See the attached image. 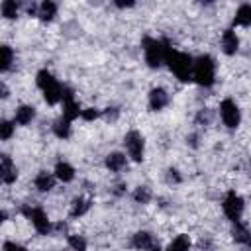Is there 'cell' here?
<instances>
[{
	"mask_svg": "<svg viewBox=\"0 0 251 251\" xmlns=\"http://www.w3.org/2000/svg\"><path fill=\"white\" fill-rule=\"evenodd\" d=\"M165 63L176 75V78H180V80H190L192 78V65H194V61H192L190 55H186L182 51H176V49H171L167 53Z\"/></svg>",
	"mask_w": 251,
	"mask_h": 251,
	"instance_id": "obj_1",
	"label": "cell"
},
{
	"mask_svg": "<svg viewBox=\"0 0 251 251\" xmlns=\"http://www.w3.org/2000/svg\"><path fill=\"white\" fill-rule=\"evenodd\" d=\"M192 78L200 86H212L216 80V63L210 55H200L192 65Z\"/></svg>",
	"mask_w": 251,
	"mask_h": 251,
	"instance_id": "obj_2",
	"label": "cell"
},
{
	"mask_svg": "<svg viewBox=\"0 0 251 251\" xmlns=\"http://www.w3.org/2000/svg\"><path fill=\"white\" fill-rule=\"evenodd\" d=\"M173 47H169L167 41H159V39H153V37H145L143 39V51H145V61L149 67L157 69L161 63H165L167 59V53L171 51Z\"/></svg>",
	"mask_w": 251,
	"mask_h": 251,
	"instance_id": "obj_3",
	"label": "cell"
},
{
	"mask_svg": "<svg viewBox=\"0 0 251 251\" xmlns=\"http://www.w3.org/2000/svg\"><path fill=\"white\" fill-rule=\"evenodd\" d=\"M124 143H126V149H127V155L133 159V161H141L143 159V149H145V143H143V135L135 129L127 131L126 137H124Z\"/></svg>",
	"mask_w": 251,
	"mask_h": 251,
	"instance_id": "obj_4",
	"label": "cell"
},
{
	"mask_svg": "<svg viewBox=\"0 0 251 251\" xmlns=\"http://www.w3.org/2000/svg\"><path fill=\"white\" fill-rule=\"evenodd\" d=\"M29 220H31V224H33V227H35V231L37 233H41V235H47L49 231H51V222H49V218H47V214L41 210V208H24L22 210Z\"/></svg>",
	"mask_w": 251,
	"mask_h": 251,
	"instance_id": "obj_5",
	"label": "cell"
},
{
	"mask_svg": "<svg viewBox=\"0 0 251 251\" xmlns=\"http://www.w3.org/2000/svg\"><path fill=\"white\" fill-rule=\"evenodd\" d=\"M220 116H222V122L227 126V127H237L239 126V120H241V114H239V108L233 100L226 98L222 104H220Z\"/></svg>",
	"mask_w": 251,
	"mask_h": 251,
	"instance_id": "obj_6",
	"label": "cell"
},
{
	"mask_svg": "<svg viewBox=\"0 0 251 251\" xmlns=\"http://www.w3.org/2000/svg\"><path fill=\"white\" fill-rule=\"evenodd\" d=\"M224 214L227 216V220H231L233 224L239 222L241 214H243V200L241 196H237L235 192H229L224 200Z\"/></svg>",
	"mask_w": 251,
	"mask_h": 251,
	"instance_id": "obj_7",
	"label": "cell"
},
{
	"mask_svg": "<svg viewBox=\"0 0 251 251\" xmlns=\"http://www.w3.org/2000/svg\"><path fill=\"white\" fill-rule=\"evenodd\" d=\"M80 114H82V110H80L78 102L75 100L73 90H71V88H65V90H63V118L69 120V122H73V120L78 118Z\"/></svg>",
	"mask_w": 251,
	"mask_h": 251,
	"instance_id": "obj_8",
	"label": "cell"
},
{
	"mask_svg": "<svg viewBox=\"0 0 251 251\" xmlns=\"http://www.w3.org/2000/svg\"><path fill=\"white\" fill-rule=\"evenodd\" d=\"M167 104H169V94H167L165 88H153V90L149 92V108H151L153 112L163 110Z\"/></svg>",
	"mask_w": 251,
	"mask_h": 251,
	"instance_id": "obj_9",
	"label": "cell"
},
{
	"mask_svg": "<svg viewBox=\"0 0 251 251\" xmlns=\"http://www.w3.org/2000/svg\"><path fill=\"white\" fill-rule=\"evenodd\" d=\"M2 165H0V176H2V182L4 184H12L18 176V171H16V165L12 163V159L8 155H2Z\"/></svg>",
	"mask_w": 251,
	"mask_h": 251,
	"instance_id": "obj_10",
	"label": "cell"
},
{
	"mask_svg": "<svg viewBox=\"0 0 251 251\" xmlns=\"http://www.w3.org/2000/svg\"><path fill=\"white\" fill-rule=\"evenodd\" d=\"M237 47H239V39H237L235 31L226 29L224 35H222V49H224V53L226 55H233L237 51Z\"/></svg>",
	"mask_w": 251,
	"mask_h": 251,
	"instance_id": "obj_11",
	"label": "cell"
},
{
	"mask_svg": "<svg viewBox=\"0 0 251 251\" xmlns=\"http://www.w3.org/2000/svg\"><path fill=\"white\" fill-rule=\"evenodd\" d=\"M33 184H35V188H37L39 192H49V190L55 186V175H51V173H47V171H41V173L35 176Z\"/></svg>",
	"mask_w": 251,
	"mask_h": 251,
	"instance_id": "obj_12",
	"label": "cell"
},
{
	"mask_svg": "<svg viewBox=\"0 0 251 251\" xmlns=\"http://www.w3.org/2000/svg\"><path fill=\"white\" fill-rule=\"evenodd\" d=\"M63 86L59 84V82H53L51 86H47L45 90H43V98H45V102L47 104H57V102H61L63 100Z\"/></svg>",
	"mask_w": 251,
	"mask_h": 251,
	"instance_id": "obj_13",
	"label": "cell"
},
{
	"mask_svg": "<svg viewBox=\"0 0 251 251\" xmlns=\"http://www.w3.org/2000/svg\"><path fill=\"white\" fill-rule=\"evenodd\" d=\"M131 245L135 249H141V251H147V249H153V235L147 233V231H137L131 239Z\"/></svg>",
	"mask_w": 251,
	"mask_h": 251,
	"instance_id": "obj_14",
	"label": "cell"
},
{
	"mask_svg": "<svg viewBox=\"0 0 251 251\" xmlns=\"http://www.w3.org/2000/svg\"><path fill=\"white\" fill-rule=\"evenodd\" d=\"M57 14V4L51 2V0H45L39 4V10H37V16L43 20V22H51Z\"/></svg>",
	"mask_w": 251,
	"mask_h": 251,
	"instance_id": "obj_15",
	"label": "cell"
},
{
	"mask_svg": "<svg viewBox=\"0 0 251 251\" xmlns=\"http://www.w3.org/2000/svg\"><path fill=\"white\" fill-rule=\"evenodd\" d=\"M235 25H251V4H241L233 18Z\"/></svg>",
	"mask_w": 251,
	"mask_h": 251,
	"instance_id": "obj_16",
	"label": "cell"
},
{
	"mask_svg": "<svg viewBox=\"0 0 251 251\" xmlns=\"http://www.w3.org/2000/svg\"><path fill=\"white\" fill-rule=\"evenodd\" d=\"M55 178H59L63 182H71L75 178V169L69 163H57V167H55Z\"/></svg>",
	"mask_w": 251,
	"mask_h": 251,
	"instance_id": "obj_17",
	"label": "cell"
},
{
	"mask_svg": "<svg viewBox=\"0 0 251 251\" xmlns=\"http://www.w3.org/2000/svg\"><path fill=\"white\" fill-rule=\"evenodd\" d=\"M33 118H35V110L31 106H20L16 110V124H20V126L29 124Z\"/></svg>",
	"mask_w": 251,
	"mask_h": 251,
	"instance_id": "obj_18",
	"label": "cell"
},
{
	"mask_svg": "<svg viewBox=\"0 0 251 251\" xmlns=\"http://www.w3.org/2000/svg\"><path fill=\"white\" fill-rule=\"evenodd\" d=\"M106 167L110 169V171H122L124 167H126V155L124 153H110L108 157H106Z\"/></svg>",
	"mask_w": 251,
	"mask_h": 251,
	"instance_id": "obj_19",
	"label": "cell"
},
{
	"mask_svg": "<svg viewBox=\"0 0 251 251\" xmlns=\"http://www.w3.org/2000/svg\"><path fill=\"white\" fill-rule=\"evenodd\" d=\"M88 208H90V202L86 200V198H75L73 200V204H71V216L73 218H80V216H84L86 212H88Z\"/></svg>",
	"mask_w": 251,
	"mask_h": 251,
	"instance_id": "obj_20",
	"label": "cell"
},
{
	"mask_svg": "<svg viewBox=\"0 0 251 251\" xmlns=\"http://www.w3.org/2000/svg\"><path fill=\"white\" fill-rule=\"evenodd\" d=\"M190 249V237L188 235H176L171 243H169V247H167V251H188Z\"/></svg>",
	"mask_w": 251,
	"mask_h": 251,
	"instance_id": "obj_21",
	"label": "cell"
},
{
	"mask_svg": "<svg viewBox=\"0 0 251 251\" xmlns=\"http://www.w3.org/2000/svg\"><path fill=\"white\" fill-rule=\"evenodd\" d=\"M53 131H55V135H57V137L67 139V137L71 135V122H69V120H65V118H59V120L53 124Z\"/></svg>",
	"mask_w": 251,
	"mask_h": 251,
	"instance_id": "obj_22",
	"label": "cell"
},
{
	"mask_svg": "<svg viewBox=\"0 0 251 251\" xmlns=\"http://www.w3.org/2000/svg\"><path fill=\"white\" fill-rule=\"evenodd\" d=\"M249 229L243 226V224H239V222H235V226H233V229H231V237L237 241V243H247L249 241Z\"/></svg>",
	"mask_w": 251,
	"mask_h": 251,
	"instance_id": "obj_23",
	"label": "cell"
},
{
	"mask_svg": "<svg viewBox=\"0 0 251 251\" xmlns=\"http://www.w3.org/2000/svg\"><path fill=\"white\" fill-rule=\"evenodd\" d=\"M12 61H14L12 49H10L8 45H2V47H0V71H8L10 65H12Z\"/></svg>",
	"mask_w": 251,
	"mask_h": 251,
	"instance_id": "obj_24",
	"label": "cell"
},
{
	"mask_svg": "<svg viewBox=\"0 0 251 251\" xmlns=\"http://www.w3.org/2000/svg\"><path fill=\"white\" fill-rule=\"evenodd\" d=\"M35 82H37V86H39L41 90H45L47 86H51V84H53V82H57V80H55V76H53L49 71H45V69H43V71H39V73H37Z\"/></svg>",
	"mask_w": 251,
	"mask_h": 251,
	"instance_id": "obj_25",
	"label": "cell"
},
{
	"mask_svg": "<svg viewBox=\"0 0 251 251\" xmlns=\"http://www.w3.org/2000/svg\"><path fill=\"white\" fill-rule=\"evenodd\" d=\"M0 10H2V16L6 20H14L18 16V4L14 0H4L2 6H0Z\"/></svg>",
	"mask_w": 251,
	"mask_h": 251,
	"instance_id": "obj_26",
	"label": "cell"
},
{
	"mask_svg": "<svg viewBox=\"0 0 251 251\" xmlns=\"http://www.w3.org/2000/svg\"><path fill=\"white\" fill-rule=\"evenodd\" d=\"M133 200L139 202V204H147L151 200V190L147 186H137L133 190Z\"/></svg>",
	"mask_w": 251,
	"mask_h": 251,
	"instance_id": "obj_27",
	"label": "cell"
},
{
	"mask_svg": "<svg viewBox=\"0 0 251 251\" xmlns=\"http://www.w3.org/2000/svg\"><path fill=\"white\" fill-rule=\"evenodd\" d=\"M69 245L75 251H86V239L82 235H69Z\"/></svg>",
	"mask_w": 251,
	"mask_h": 251,
	"instance_id": "obj_28",
	"label": "cell"
},
{
	"mask_svg": "<svg viewBox=\"0 0 251 251\" xmlns=\"http://www.w3.org/2000/svg\"><path fill=\"white\" fill-rule=\"evenodd\" d=\"M12 133H14V124L8 122V120H4V122L0 124V137H2V139H10Z\"/></svg>",
	"mask_w": 251,
	"mask_h": 251,
	"instance_id": "obj_29",
	"label": "cell"
},
{
	"mask_svg": "<svg viewBox=\"0 0 251 251\" xmlns=\"http://www.w3.org/2000/svg\"><path fill=\"white\" fill-rule=\"evenodd\" d=\"M86 122H92V120H96L98 116H100V110L98 108H86V110H82V114H80Z\"/></svg>",
	"mask_w": 251,
	"mask_h": 251,
	"instance_id": "obj_30",
	"label": "cell"
},
{
	"mask_svg": "<svg viewBox=\"0 0 251 251\" xmlns=\"http://www.w3.org/2000/svg\"><path fill=\"white\" fill-rule=\"evenodd\" d=\"M167 182H171V184H178L180 182V175H178L176 169H169L167 171Z\"/></svg>",
	"mask_w": 251,
	"mask_h": 251,
	"instance_id": "obj_31",
	"label": "cell"
},
{
	"mask_svg": "<svg viewBox=\"0 0 251 251\" xmlns=\"http://www.w3.org/2000/svg\"><path fill=\"white\" fill-rule=\"evenodd\" d=\"M4 251H27V249H25V247H22V245H18V243L8 241V243H4Z\"/></svg>",
	"mask_w": 251,
	"mask_h": 251,
	"instance_id": "obj_32",
	"label": "cell"
},
{
	"mask_svg": "<svg viewBox=\"0 0 251 251\" xmlns=\"http://www.w3.org/2000/svg\"><path fill=\"white\" fill-rule=\"evenodd\" d=\"M104 116H106L108 120H116V118H118V108H108V110L104 112Z\"/></svg>",
	"mask_w": 251,
	"mask_h": 251,
	"instance_id": "obj_33",
	"label": "cell"
},
{
	"mask_svg": "<svg viewBox=\"0 0 251 251\" xmlns=\"http://www.w3.org/2000/svg\"><path fill=\"white\" fill-rule=\"evenodd\" d=\"M116 6H120V8H129V6H133V2H116Z\"/></svg>",
	"mask_w": 251,
	"mask_h": 251,
	"instance_id": "obj_34",
	"label": "cell"
},
{
	"mask_svg": "<svg viewBox=\"0 0 251 251\" xmlns=\"http://www.w3.org/2000/svg\"><path fill=\"white\" fill-rule=\"evenodd\" d=\"M0 90H2V98H6V96H8V88H6V84H4V82L0 84Z\"/></svg>",
	"mask_w": 251,
	"mask_h": 251,
	"instance_id": "obj_35",
	"label": "cell"
},
{
	"mask_svg": "<svg viewBox=\"0 0 251 251\" xmlns=\"http://www.w3.org/2000/svg\"><path fill=\"white\" fill-rule=\"evenodd\" d=\"M247 245H249V247H251V233H249V241H247Z\"/></svg>",
	"mask_w": 251,
	"mask_h": 251,
	"instance_id": "obj_36",
	"label": "cell"
},
{
	"mask_svg": "<svg viewBox=\"0 0 251 251\" xmlns=\"http://www.w3.org/2000/svg\"><path fill=\"white\" fill-rule=\"evenodd\" d=\"M153 251H161V249H157V247H153Z\"/></svg>",
	"mask_w": 251,
	"mask_h": 251,
	"instance_id": "obj_37",
	"label": "cell"
}]
</instances>
